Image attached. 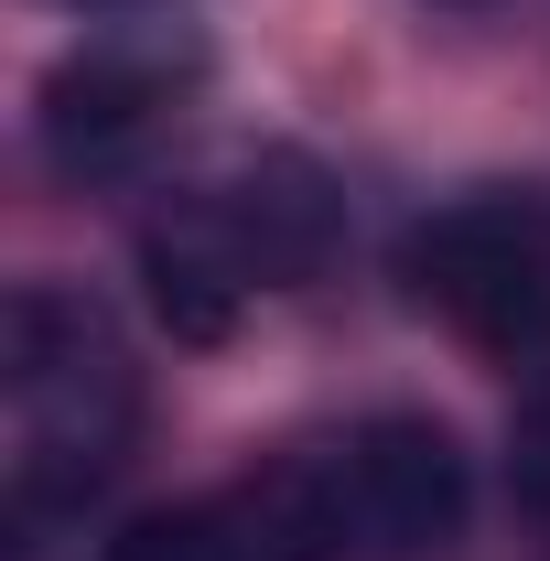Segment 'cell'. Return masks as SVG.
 I'll return each instance as SVG.
<instances>
[{
	"instance_id": "3",
	"label": "cell",
	"mask_w": 550,
	"mask_h": 561,
	"mask_svg": "<svg viewBox=\"0 0 550 561\" xmlns=\"http://www.w3.org/2000/svg\"><path fill=\"white\" fill-rule=\"evenodd\" d=\"M400 280L465 346L540 356L550 346V195L540 184H496V195L421 216L411 249H400Z\"/></svg>"
},
{
	"instance_id": "2",
	"label": "cell",
	"mask_w": 550,
	"mask_h": 561,
	"mask_svg": "<svg viewBox=\"0 0 550 561\" xmlns=\"http://www.w3.org/2000/svg\"><path fill=\"white\" fill-rule=\"evenodd\" d=\"M302 507L324 529V561H432L454 551L475 476H465V443L421 411H378L345 421L335 443H302L291 454Z\"/></svg>"
},
{
	"instance_id": "8",
	"label": "cell",
	"mask_w": 550,
	"mask_h": 561,
	"mask_svg": "<svg viewBox=\"0 0 550 561\" xmlns=\"http://www.w3.org/2000/svg\"><path fill=\"white\" fill-rule=\"evenodd\" d=\"M507 496L550 529V378L518 400V421H507Z\"/></svg>"
},
{
	"instance_id": "4",
	"label": "cell",
	"mask_w": 550,
	"mask_h": 561,
	"mask_svg": "<svg viewBox=\"0 0 550 561\" xmlns=\"http://www.w3.org/2000/svg\"><path fill=\"white\" fill-rule=\"evenodd\" d=\"M206 206H216V227H227L249 291L313 280L335 260V238H345V195H335V173H324L313 151H249L227 184H206Z\"/></svg>"
},
{
	"instance_id": "7",
	"label": "cell",
	"mask_w": 550,
	"mask_h": 561,
	"mask_svg": "<svg viewBox=\"0 0 550 561\" xmlns=\"http://www.w3.org/2000/svg\"><path fill=\"white\" fill-rule=\"evenodd\" d=\"M108 561H302V551H291V529L271 518V496L249 476V486H227V496L130 518V529L108 540Z\"/></svg>"
},
{
	"instance_id": "1",
	"label": "cell",
	"mask_w": 550,
	"mask_h": 561,
	"mask_svg": "<svg viewBox=\"0 0 550 561\" xmlns=\"http://www.w3.org/2000/svg\"><path fill=\"white\" fill-rule=\"evenodd\" d=\"M0 400H11V507L22 529L66 518L119 476L140 432V367L108 302L66 280H22L0 313Z\"/></svg>"
},
{
	"instance_id": "6",
	"label": "cell",
	"mask_w": 550,
	"mask_h": 561,
	"mask_svg": "<svg viewBox=\"0 0 550 561\" xmlns=\"http://www.w3.org/2000/svg\"><path fill=\"white\" fill-rule=\"evenodd\" d=\"M140 280H151V313L184 346H216L238 324V302H249V271H238V249H227L206 195H184V206H162L140 227Z\"/></svg>"
},
{
	"instance_id": "9",
	"label": "cell",
	"mask_w": 550,
	"mask_h": 561,
	"mask_svg": "<svg viewBox=\"0 0 550 561\" xmlns=\"http://www.w3.org/2000/svg\"><path fill=\"white\" fill-rule=\"evenodd\" d=\"M443 11H485V0H443Z\"/></svg>"
},
{
	"instance_id": "5",
	"label": "cell",
	"mask_w": 550,
	"mask_h": 561,
	"mask_svg": "<svg viewBox=\"0 0 550 561\" xmlns=\"http://www.w3.org/2000/svg\"><path fill=\"white\" fill-rule=\"evenodd\" d=\"M162 108H173L162 66L98 44V55L55 66V87H44V151L66 173H130L140 151H151V130H162Z\"/></svg>"
}]
</instances>
